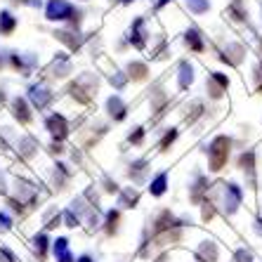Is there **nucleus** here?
Wrapping results in <instances>:
<instances>
[{"instance_id":"1","label":"nucleus","mask_w":262,"mask_h":262,"mask_svg":"<svg viewBox=\"0 0 262 262\" xmlns=\"http://www.w3.org/2000/svg\"><path fill=\"white\" fill-rule=\"evenodd\" d=\"M229 146H232V142L225 135H220V137L213 140V144L208 149V154H210V170H215V172L222 170V165L229 159Z\"/></svg>"},{"instance_id":"2","label":"nucleus","mask_w":262,"mask_h":262,"mask_svg":"<svg viewBox=\"0 0 262 262\" xmlns=\"http://www.w3.org/2000/svg\"><path fill=\"white\" fill-rule=\"evenodd\" d=\"M50 21H64V19H78V12L69 5L67 0H50L48 10H45Z\"/></svg>"},{"instance_id":"3","label":"nucleus","mask_w":262,"mask_h":262,"mask_svg":"<svg viewBox=\"0 0 262 262\" xmlns=\"http://www.w3.org/2000/svg\"><path fill=\"white\" fill-rule=\"evenodd\" d=\"M45 128L50 130V135H52L57 142H61L69 135V123H67V118L61 116V114H52V116H48Z\"/></svg>"},{"instance_id":"4","label":"nucleus","mask_w":262,"mask_h":262,"mask_svg":"<svg viewBox=\"0 0 262 262\" xmlns=\"http://www.w3.org/2000/svg\"><path fill=\"white\" fill-rule=\"evenodd\" d=\"M29 99L33 102V106H36V109H45V106L50 104V99H52V92H50L45 85H31Z\"/></svg>"},{"instance_id":"5","label":"nucleus","mask_w":262,"mask_h":262,"mask_svg":"<svg viewBox=\"0 0 262 262\" xmlns=\"http://www.w3.org/2000/svg\"><path fill=\"white\" fill-rule=\"evenodd\" d=\"M241 203V189H238L236 184H227V191H225V208L227 213H234Z\"/></svg>"},{"instance_id":"6","label":"nucleus","mask_w":262,"mask_h":262,"mask_svg":"<svg viewBox=\"0 0 262 262\" xmlns=\"http://www.w3.org/2000/svg\"><path fill=\"white\" fill-rule=\"evenodd\" d=\"M12 114H14V118H17L19 123H29L31 121V111H29L26 99H21V97L12 99Z\"/></svg>"},{"instance_id":"7","label":"nucleus","mask_w":262,"mask_h":262,"mask_svg":"<svg viewBox=\"0 0 262 262\" xmlns=\"http://www.w3.org/2000/svg\"><path fill=\"white\" fill-rule=\"evenodd\" d=\"M106 106H109V114H111L114 118H116V121H123V118H125V104H123V99L118 97V95L109 97Z\"/></svg>"},{"instance_id":"8","label":"nucleus","mask_w":262,"mask_h":262,"mask_svg":"<svg viewBox=\"0 0 262 262\" xmlns=\"http://www.w3.org/2000/svg\"><path fill=\"white\" fill-rule=\"evenodd\" d=\"M14 29H17V19L12 17V12L3 10V12H0V33H3V36H10Z\"/></svg>"},{"instance_id":"9","label":"nucleus","mask_w":262,"mask_h":262,"mask_svg":"<svg viewBox=\"0 0 262 262\" xmlns=\"http://www.w3.org/2000/svg\"><path fill=\"white\" fill-rule=\"evenodd\" d=\"M55 255H57V262H73L71 253H69V241L67 238H57L55 241Z\"/></svg>"},{"instance_id":"10","label":"nucleus","mask_w":262,"mask_h":262,"mask_svg":"<svg viewBox=\"0 0 262 262\" xmlns=\"http://www.w3.org/2000/svg\"><path fill=\"white\" fill-rule=\"evenodd\" d=\"M191 80H194V69H191L189 61H182L180 64V88L187 90L191 85Z\"/></svg>"},{"instance_id":"11","label":"nucleus","mask_w":262,"mask_h":262,"mask_svg":"<svg viewBox=\"0 0 262 262\" xmlns=\"http://www.w3.org/2000/svg\"><path fill=\"white\" fill-rule=\"evenodd\" d=\"M199 257H201V262H215L217 260V248H215V244H210V241L201 244V248H199Z\"/></svg>"},{"instance_id":"12","label":"nucleus","mask_w":262,"mask_h":262,"mask_svg":"<svg viewBox=\"0 0 262 262\" xmlns=\"http://www.w3.org/2000/svg\"><path fill=\"white\" fill-rule=\"evenodd\" d=\"M170 227H177V225H175V217H172V215L168 213V210H163V213H161V217L156 220V234L168 232Z\"/></svg>"},{"instance_id":"13","label":"nucleus","mask_w":262,"mask_h":262,"mask_svg":"<svg viewBox=\"0 0 262 262\" xmlns=\"http://www.w3.org/2000/svg\"><path fill=\"white\" fill-rule=\"evenodd\" d=\"M142 26H144V21H142V19H137V21H135V29L130 31V43H133L135 48H144V36H142Z\"/></svg>"},{"instance_id":"14","label":"nucleus","mask_w":262,"mask_h":262,"mask_svg":"<svg viewBox=\"0 0 262 262\" xmlns=\"http://www.w3.org/2000/svg\"><path fill=\"white\" fill-rule=\"evenodd\" d=\"M241 57H244V48H241V45H229V48L225 50L222 59L232 61V64H238V61H241Z\"/></svg>"},{"instance_id":"15","label":"nucleus","mask_w":262,"mask_h":262,"mask_svg":"<svg viewBox=\"0 0 262 262\" xmlns=\"http://www.w3.org/2000/svg\"><path fill=\"white\" fill-rule=\"evenodd\" d=\"M165 187H168V175H165V172H161V175L151 182L149 191H151L154 196H163V194H165Z\"/></svg>"},{"instance_id":"16","label":"nucleus","mask_w":262,"mask_h":262,"mask_svg":"<svg viewBox=\"0 0 262 262\" xmlns=\"http://www.w3.org/2000/svg\"><path fill=\"white\" fill-rule=\"evenodd\" d=\"M187 45H189L194 52H201L203 50V40H201V36H199V31L196 29L187 31Z\"/></svg>"},{"instance_id":"17","label":"nucleus","mask_w":262,"mask_h":262,"mask_svg":"<svg viewBox=\"0 0 262 262\" xmlns=\"http://www.w3.org/2000/svg\"><path fill=\"white\" fill-rule=\"evenodd\" d=\"M253 161H255V154H253V151L241 154V159H238V165H241V168L248 172L250 180H253Z\"/></svg>"},{"instance_id":"18","label":"nucleus","mask_w":262,"mask_h":262,"mask_svg":"<svg viewBox=\"0 0 262 262\" xmlns=\"http://www.w3.org/2000/svg\"><path fill=\"white\" fill-rule=\"evenodd\" d=\"M128 71L135 80H142L146 76V64H142V61H133V64L128 67Z\"/></svg>"},{"instance_id":"19","label":"nucleus","mask_w":262,"mask_h":262,"mask_svg":"<svg viewBox=\"0 0 262 262\" xmlns=\"http://www.w3.org/2000/svg\"><path fill=\"white\" fill-rule=\"evenodd\" d=\"M187 7H189L191 12L201 14V12H206L208 10V0H187Z\"/></svg>"},{"instance_id":"20","label":"nucleus","mask_w":262,"mask_h":262,"mask_svg":"<svg viewBox=\"0 0 262 262\" xmlns=\"http://www.w3.org/2000/svg\"><path fill=\"white\" fill-rule=\"evenodd\" d=\"M33 246H36L38 255L43 257V255H45V250H48V236H45V234H38V236L33 238Z\"/></svg>"},{"instance_id":"21","label":"nucleus","mask_w":262,"mask_h":262,"mask_svg":"<svg viewBox=\"0 0 262 262\" xmlns=\"http://www.w3.org/2000/svg\"><path fill=\"white\" fill-rule=\"evenodd\" d=\"M203 189H206V180H199V182H196V187H194V191H191V201L194 203H199L201 201V194H203Z\"/></svg>"},{"instance_id":"22","label":"nucleus","mask_w":262,"mask_h":262,"mask_svg":"<svg viewBox=\"0 0 262 262\" xmlns=\"http://www.w3.org/2000/svg\"><path fill=\"white\" fill-rule=\"evenodd\" d=\"M135 201H137V191H133V189L123 191V196H121V203H123V206L133 208V203H135Z\"/></svg>"},{"instance_id":"23","label":"nucleus","mask_w":262,"mask_h":262,"mask_svg":"<svg viewBox=\"0 0 262 262\" xmlns=\"http://www.w3.org/2000/svg\"><path fill=\"white\" fill-rule=\"evenodd\" d=\"M116 222H118V213H116V210H111V213L106 215V232H109V234L116 232Z\"/></svg>"},{"instance_id":"24","label":"nucleus","mask_w":262,"mask_h":262,"mask_svg":"<svg viewBox=\"0 0 262 262\" xmlns=\"http://www.w3.org/2000/svg\"><path fill=\"white\" fill-rule=\"evenodd\" d=\"M232 14H234V19H246V12H244L241 0H234V3H232Z\"/></svg>"},{"instance_id":"25","label":"nucleus","mask_w":262,"mask_h":262,"mask_svg":"<svg viewBox=\"0 0 262 262\" xmlns=\"http://www.w3.org/2000/svg\"><path fill=\"white\" fill-rule=\"evenodd\" d=\"M175 137H177V130H170V133H165V137H163V142H161V149H168V146L175 142Z\"/></svg>"},{"instance_id":"26","label":"nucleus","mask_w":262,"mask_h":262,"mask_svg":"<svg viewBox=\"0 0 262 262\" xmlns=\"http://www.w3.org/2000/svg\"><path fill=\"white\" fill-rule=\"evenodd\" d=\"M64 220H67V227H78V217L69 210V213H64Z\"/></svg>"},{"instance_id":"27","label":"nucleus","mask_w":262,"mask_h":262,"mask_svg":"<svg viewBox=\"0 0 262 262\" xmlns=\"http://www.w3.org/2000/svg\"><path fill=\"white\" fill-rule=\"evenodd\" d=\"M142 137H144V130H142V128H137L133 135H130V142H133V144H140V142H142Z\"/></svg>"},{"instance_id":"28","label":"nucleus","mask_w":262,"mask_h":262,"mask_svg":"<svg viewBox=\"0 0 262 262\" xmlns=\"http://www.w3.org/2000/svg\"><path fill=\"white\" fill-rule=\"evenodd\" d=\"M203 206H206V208H203V220H210V217H213V215H215V208H213V203H203Z\"/></svg>"},{"instance_id":"29","label":"nucleus","mask_w":262,"mask_h":262,"mask_svg":"<svg viewBox=\"0 0 262 262\" xmlns=\"http://www.w3.org/2000/svg\"><path fill=\"white\" fill-rule=\"evenodd\" d=\"M236 262H253V255L246 253V250H238L236 253Z\"/></svg>"},{"instance_id":"30","label":"nucleus","mask_w":262,"mask_h":262,"mask_svg":"<svg viewBox=\"0 0 262 262\" xmlns=\"http://www.w3.org/2000/svg\"><path fill=\"white\" fill-rule=\"evenodd\" d=\"M111 83H114L116 88H123V85H125V76H121V73H118V76H114V78H111Z\"/></svg>"},{"instance_id":"31","label":"nucleus","mask_w":262,"mask_h":262,"mask_svg":"<svg viewBox=\"0 0 262 262\" xmlns=\"http://www.w3.org/2000/svg\"><path fill=\"white\" fill-rule=\"evenodd\" d=\"M0 229H10V217L0 213Z\"/></svg>"},{"instance_id":"32","label":"nucleus","mask_w":262,"mask_h":262,"mask_svg":"<svg viewBox=\"0 0 262 262\" xmlns=\"http://www.w3.org/2000/svg\"><path fill=\"white\" fill-rule=\"evenodd\" d=\"M0 257H3L5 262H14V260H12V255H10V250H5V248L0 250Z\"/></svg>"},{"instance_id":"33","label":"nucleus","mask_w":262,"mask_h":262,"mask_svg":"<svg viewBox=\"0 0 262 262\" xmlns=\"http://www.w3.org/2000/svg\"><path fill=\"white\" fill-rule=\"evenodd\" d=\"M78 262H92V260L88 255H83V257H78Z\"/></svg>"},{"instance_id":"34","label":"nucleus","mask_w":262,"mask_h":262,"mask_svg":"<svg viewBox=\"0 0 262 262\" xmlns=\"http://www.w3.org/2000/svg\"><path fill=\"white\" fill-rule=\"evenodd\" d=\"M257 232H260V234H262V217H260V220H257Z\"/></svg>"},{"instance_id":"35","label":"nucleus","mask_w":262,"mask_h":262,"mask_svg":"<svg viewBox=\"0 0 262 262\" xmlns=\"http://www.w3.org/2000/svg\"><path fill=\"white\" fill-rule=\"evenodd\" d=\"M165 3H168V0H159V7H163V5H165Z\"/></svg>"},{"instance_id":"36","label":"nucleus","mask_w":262,"mask_h":262,"mask_svg":"<svg viewBox=\"0 0 262 262\" xmlns=\"http://www.w3.org/2000/svg\"><path fill=\"white\" fill-rule=\"evenodd\" d=\"M123 3H133V0H123Z\"/></svg>"},{"instance_id":"37","label":"nucleus","mask_w":262,"mask_h":262,"mask_svg":"<svg viewBox=\"0 0 262 262\" xmlns=\"http://www.w3.org/2000/svg\"><path fill=\"white\" fill-rule=\"evenodd\" d=\"M0 67H3V59H0Z\"/></svg>"}]
</instances>
